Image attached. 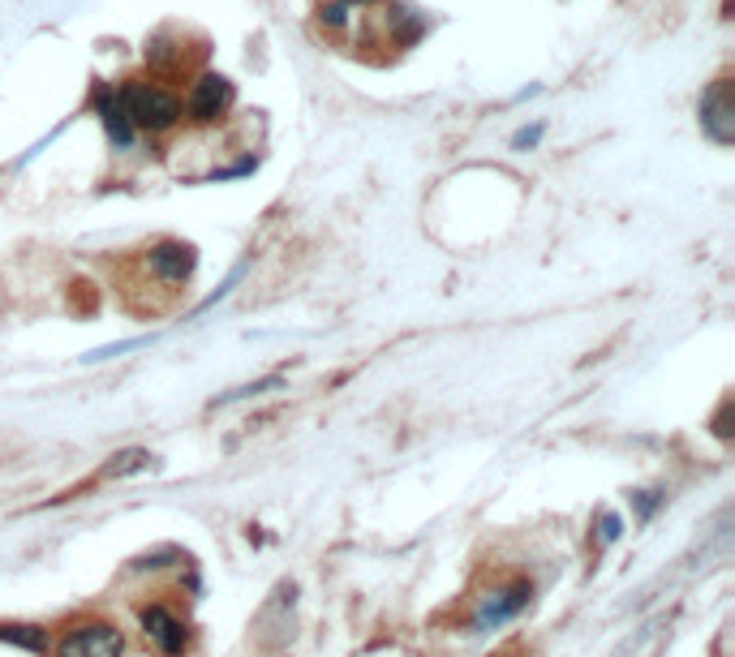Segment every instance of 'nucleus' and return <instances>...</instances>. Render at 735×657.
<instances>
[{
    "label": "nucleus",
    "instance_id": "ddd939ff",
    "mask_svg": "<svg viewBox=\"0 0 735 657\" xmlns=\"http://www.w3.org/2000/svg\"><path fill=\"white\" fill-rule=\"evenodd\" d=\"M620 533H624V520H620L615 511H602V516H598V525H594V546L602 551V546H611Z\"/></svg>",
    "mask_w": 735,
    "mask_h": 657
},
{
    "label": "nucleus",
    "instance_id": "f257e3e1",
    "mask_svg": "<svg viewBox=\"0 0 735 657\" xmlns=\"http://www.w3.org/2000/svg\"><path fill=\"white\" fill-rule=\"evenodd\" d=\"M121 94H125V108H129L134 129H147V134H169V129H177V125H182L185 108L173 91H164V87H147V83H129V87H121Z\"/></svg>",
    "mask_w": 735,
    "mask_h": 657
},
{
    "label": "nucleus",
    "instance_id": "f8f14e48",
    "mask_svg": "<svg viewBox=\"0 0 735 657\" xmlns=\"http://www.w3.org/2000/svg\"><path fill=\"white\" fill-rule=\"evenodd\" d=\"M279 387H284V378H263V382H250V387H237V391L220 395L211 408H224V404H233V400H250V395H263V391H279Z\"/></svg>",
    "mask_w": 735,
    "mask_h": 657
},
{
    "label": "nucleus",
    "instance_id": "423d86ee",
    "mask_svg": "<svg viewBox=\"0 0 735 657\" xmlns=\"http://www.w3.org/2000/svg\"><path fill=\"white\" fill-rule=\"evenodd\" d=\"M194 263H198L194 245H185V241H160L147 250V267L160 283H185L194 276Z\"/></svg>",
    "mask_w": 735,
    "mask_h": 657
},
{
    "label": "nucleus",
    "instance_id": "1a4fd4ad",
    "mask_svg": "<svg viewBox=\"0 0 735 657\" xmlns=\"http://www.w3.org/2000/svg\"><path fill=\"white\" fill-rule=\"evenodd\" d=\"M155 465V456L151 452H142V447H129V452H116L103 469L95 472L87 485H78V490H70V494H83V490H95V485H103V481H116V477H134V472H147Z\"/></svg>",
    "mask_w": 735,
    "mask_h": 657
},
{
    "label": "nucleus",
    "instance_id": "4468645a",
    "mask_svg": "<svg viewBox=\"0 0 735 657\" xmlns=\"http://www.w3.org/2000/svg\"><path fill=\"white\" fill-rule=\"evenodd\" d=\"M543 134H547V125H543V121H538V125L516 129V134H512V151H534V147L543 142Z\"/></svg>",
    "mask_w": 735,
    "mask_h": 657
},
{
    "label": "nucleus",
    "instance_id": "f03ea898",
    "mask_svg": "<svg viewBox=\"0 0 735 657\" xmlns=\"http://www.w3.org/2000/svg\"><path fill=\"white\" fill-rule=\"evenodd\" d=\"M125 654V641L112 623L103 619H87V623H74L61 645H57V657H121Z\"/></svg>",
    "mask_w": 735,
    "mask_h": 657
},
{
    "label": "nucleus",
    "instance_id": "6e6552de",
    "mask_svg": "<svg viewBox=\"0 0 735 657\" xmlns=\"http://www.w3.org/2000/svg\"><path fill=\"white\" fill-rule=\"evenodd\" d=\"M142 628H147V641H155L169 657H177L189 641L185 623L169 610V606H142Z\"/></svg>",
    "mask_w": 735,
    "mask_h": 657
},
{
    "label": "nucleus",
    "instance_id": "9b49d317",
    "mask_svg": "<svg viewBox=\"0 0 735 657\" xmlns=\"http://www.w3.org/2000/svg\"><path fill=\"white\" fill-rule=\"evenodd\" d=\"M349 17H353V0H327V4L319 9V22H323L327 30H345Z\"/></svg>",
    "mask_w": 735,
    "mask_h": 657
},
{
    "label": "nucleus",
    "instance_id": "9d476101",
    "mask_svg": "<svg viewBox=\"0 0 735 657\" xmlns=\"http://www.w3.org/2000/svg\"><path fill=\"white\" fill-rule=\"evenodd\" d=\"M0 641L22 645V649H30V654H43V649H48V632L35 628V623H4V628H0Z\"/></svg>",
    "mask_w": 735,
    "mask_h": 657
},
{
    "label": "nucleus",
    "instance_id": "39448f33",
    "mask_svg": "<svg viewBox=\"0 0 735 657\" xmlns=\"http://www.w3.org/2000/svg\"><path fill=\"white\" fill-rule=\"evenodd\" d=\"M233 108V83L224 74H198V83L189 87L185 112L194 125H215L224 112Z\"/></svg>",
    "mask_w": 735,
    "mask_h": 657
},
{
    "label": "nucleus",
    "instance_id": "2eb2a0df",
    "mask_svg": "<svg viewBox=\"0 0 735 657\" xmlns=\"http://www.w3.org/2000/svg\"><path fill=\"white\" fill-rule=\"evenodd\" d=\"M658 503H662V490H641V494H637V507H641V520H645V516H653V507H658Z\"/></svg>",
    "mask_w": 735,
    "mask_h": 657
},
{
    "label": "nucleus",
    "instance_id": "20e7f679",
    "mask_svg": "<svg viewBox=\"0 0 735 657\" xmlns=\"http://www.w3.org/2000/svg\"><path fill=\"white\" fill-rule=\"evenodd\" d=\"M530 602H534V584H530V580H508V584H499L495 593L482 597L473 628H477V632H495V628L512 623Z\"/></svg>",
    "mask_w": 735,
    "mask_h": 657
},
{
    "label": "nucleus",
    "instance_id": "0eeeda50",
    "mask_svg": "<svg viewBox=\"0 0 735 657\" xmlns=\"http://www.w3.org/2000/svg\"><path fill=\"white\" fill-rule=\"evenodd\" d=\"M95 112H99V121H103L112 147L129 151V147H134V121H129L125 94L116 91V87H99V91H95Z\"/></svg>",
    "mask_w": 735,
    "mask_h": 657
},
{
    "label": "nucleus",
    "instance_id": "7ed1b4c3",
    "mask_svg": "<svg viewBox=\"0 0 735 657\" xmlns=\"http://www.w3.org/2000/svg\"><path fill=\"white\" fill-rule=\"evenodd\" d=\"M697 116H701V129L710 134V142L732 147L735 142V83L732 78H719V83L706 87L701 103H697Z\"/></svg>",
    "mask_w": 735,
    "mask_h": 657
}]
</instances>
